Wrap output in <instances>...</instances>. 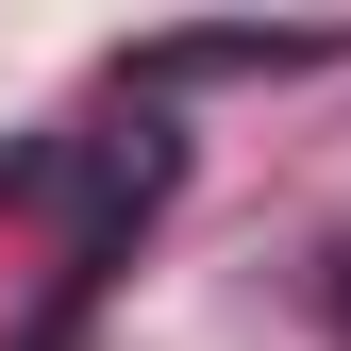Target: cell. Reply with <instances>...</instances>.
<instances>
[{
  "mask_svg": "<svg viewBox=\"0 0 351 351\" xmlns=\"http://www.w3.org/2000/svg\"><path fill=\"white\" fill-rule=\"evenodd\" d=\"M335 335H351V251H335Z\"/></svg>",
  "mask_w": 351,
  "mask_h": 351,
  "instance_id": "obj_1",
  "label": "cell"
}]
</instances>
